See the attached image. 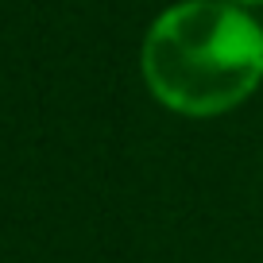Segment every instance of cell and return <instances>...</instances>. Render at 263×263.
I'll return each instance as SVG.
<instances>
[{"label":"cell","instance_id":"obj_1","mask_svg":"<svg viewBox=\"0 0 263 263\" xmlns=\"http://www.w3.org/2000/svg\"><path fill=\"white\" fill-rule=\"evenodd\" d=\"M136 66L163 112L229 116L263 89V16L229 0H174L147 24Z\"/></svg>","mask_w":263,"mask_h":263},{"label":"cell","instance_id":"obj_2","mask_svg":"<svg viewBox=\"0 0 263 263\" xmlns=\"http://www.w3.org/2000/svg\"><path fill=\"white\" fill-rule=\"evenodd\" d=\"M236 8H248V12H263V0H229Z\"/></svg>","mask_w":263,"mask_h":263},{"label":"cell","instance_id":"obj_3","mask_svg":"<svg viewBox=\"0 0 263 263\" xmlns=\"http://www.w3.org/2000/svg\"><path fill=\"white\" fill-rule=\"evenodd\" d=\"M259 16H263V12H259Z\"/></svg>","mask_w":263,"mask_h":263}]
</instances>
